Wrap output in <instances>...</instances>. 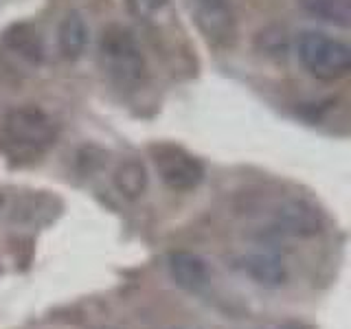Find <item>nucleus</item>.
I'll return each mask as SVG.
<instances>
[{"mask_svg":"<svg viewBox=\"0 0 351 329\" xmlns=\"http://www.w3.org/2000/svg\"><path fill=\"white\" fill-rule=\"evenodd\" d=\"M5 44L18 53L20 58H27L31 62L42 60V40L38 36V31L29 25H16L5 33Z\"/></svg>","mask_w":351,"mask_h":329,"instance_id":"ddd939ff","label":"nucleus"},{"mask_svg":"<svg viewBox=\"0 0 351 329\" xmlns=\"http://www.w3.org/2000/svg\"><path fill=\"white\" fill-rule=\"evenodd\" d=\"M307 16L325 25L347 29L351 25V0H296Z\"/></svg>","mask_w":351,"mask_h":329,"instance_id":"f8f14e48","label":"nucleus"},{"mask_svg":"<svg viewBox=\"0 0 351 329\" xmlns=\"http://www.w3.org/2000/svg\"><path fill=\"white\" fill-rule=\"evenodd\" d=\"M154 167H156L160 180L169 186L171 191H193L197 184L204 180L202 162L189 151L171 145V143H160V145L149 147Z\"/></svg>","mask_w":351,"mask_h":329,"instance_id":"20e7f679","label":"nucleus"},{"mask_svg":"<svg viewBox=\"0 0 351 329\" xmlns=\"http://www.w3.org/2000/svg\"><path fill=\"white\" fill-rule=\"evenodd\" d=\"M125 5L130 14L152 31L167 29L176 20L171 0H125Z\"/></svg>","mask_w":351,"mask_h":329,"instance_id":"9b49d317","label":"nucleus"},{"mask_svg":"<svg viewBox=\"0 0 351 329\" xmlns=\"http://www.w3.org/2000/svg\"><path fill=\"white\" fill-rule=\"evenodd\" d=\"M303 69L321 82H338L351 71V51L343 40L323 31H305L296 42Z\"/></svg>","mask_w":351,"mask_h":329,"instance_id":"7ed1b4c3","label":"nucleus"},{"mask_svg":"<svg viewBox=\"0 0 351 329\" xmlns=\"http://www.w3.org/2000/svg\"><path fill=\"white\" fill-rule=\"evenodd\" d=\"M193 22L215 49H233L237 42V14L233 0H186Z\"/></svg>","mask_w":351,"mask_h":329,"instance_id":"39448f33","label":"nucleus"},{"mask_svg":"<svg viewBox=\"0 0 351 329\" xmlns=\"http://www.w3.org/2000/svg\"><path fill=\"white\" fill-rule=\"evenodd\" d=\"M58 141L53 119L38 108H20L9 112L0 125V151L14 164H31L47 156Z\"/></svg>","mask_w":351,"mask_h":329,"instance_id":"f257e3e1","label":"nucleus"},{"mask_svg":"<svg viewBox=\"0 0 351 329\" xmlns=\"http://www.w3.org/2000/svg\"><path fill=\"white\" fill-rule=\"evenodd\" d=\"M169 274L186 292H197L208 283V266L195 252L176 250L169 255Z\"/></svg>","mask_w":351,"mask_h":329,"instance_id":"0eeeda50","label":"nucleus"},{"mask_svg":"<svg viewBox=\"0 0 351 329\" xmlns=\"http://www.w3.org/2000/svg\"><path fill=\"white\" fill-rule=\"evenodd\" d=\"M99 66L121 90H138L147 82V62L138 40L121 25H110L99 38Z\"/></svg>","mask_w":351,"mask_h":329,"instance_id":"f03ea898","label":"nucleus"},{"mask_svg":"<svg viewBox=\"0 0 351 329\" xmlns=\"http://www.w3.org/2000/svg\"><path fill=\"white\" fill-rule=\"evenodd\" d=\"M244 270L263 288H279L288 279L283 261L270 252H255V255L244 257Z\"/></svg>","mask_w":351,"mask_h":329,"instance_id":"1a4fd4ad","label":"nucleus"},{"mask_svg":"<svg viewBox=\"0 0 351 329\" xmlns=\"http://www.w3.org/2000/svg\"><path fill=\"white\" fill-rule=\"evenodd\" d=\"M112 182H114V189L128 197V200H138V197L147 191V184H149V175L145 164L136 158H128L123 162H119V167L114 169L112 175Z\"/></svg>","mask_w":351,"mask_h":329,"instance_id":"9d476101","label":"nucleus"},{"mask_svg":"<svg viewBox=\"0 0 351 329\" xmlns=\"http://www.w3.org/2000/svg\"><path fill=\"white\" fill-rule=\"evenodd\" d=\"M277 226L292 237H314L321 233L323 217L318 208L305 200H288L277 211Z\"/></svg>","mask_w":351,"mask_h":329,"instance_id":"423d86ee","label":"nucleus"},{"mask_svg":"<svg viewBox=\"0 0 351 329\" xmlns=\"http://www.w3.org/2000/svg\"><path fill=\"white\" fill-rule=\"evenodd\" d=\"M86 44H88L86 20L82 14L71 11V14L64 16V20L60 22V29H58V47H60L62 58L69 62L80 60L86 51Z\"/></svg>","mask_w":351,"mask_h":329,"instance_id":"6e6552de","label":"nucleus"}]
</instances>
